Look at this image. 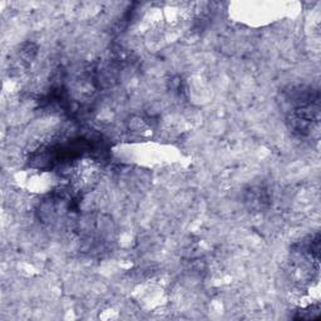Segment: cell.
I'll return each instance as SVG.
<instances>
[{
    "label": "cell",
    "mask_w": 321,
    "mask_h": 321,
    "mask_svg": "<svg viewBox=\"0 0 321 321\" xmlns=\"http://www.w3.org/2000/svg\"><path fill=\"white\" fill-rule=\"evenodd\" d=\"M268 201V196L266 194L265 190L256 188L250 192V197L248 198V202L251 204V207H258V208H262Z\"/></svg>",
    "instance_id": "obj_1"
}]
</instances>
